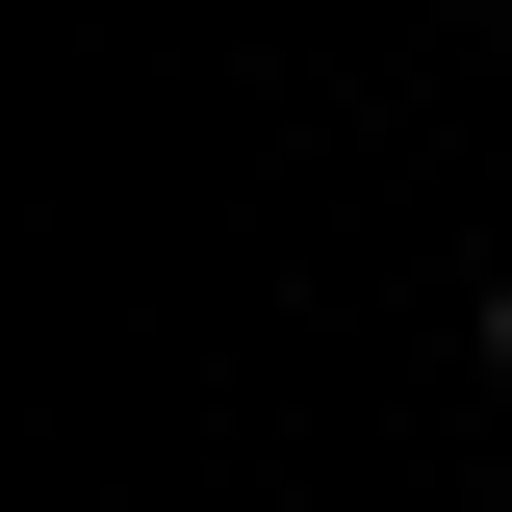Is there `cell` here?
<instances>
[{"label": "cell", "instance_id": "obj_1", "mask_svg": "<svg viewBox=\"0 0 512 512\" xmlns=\"http://www.w3.org/2000/svg\"><path fill=\"white\" fill-rule=\"evenodd\" d=\"M487 384H512V282H487Z\"/></svg>", "mask_w": 512, "mask_h": 512}]
</instances>
